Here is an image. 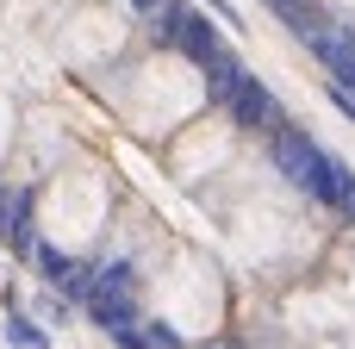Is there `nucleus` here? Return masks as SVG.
Returning <instances> with one entry per match:
<instances>
[{
	"label": "nucleus",
	"mask_w": 355,
	"mask_h": 349,
	"mask_svg": "<svg viewBox=\"0 0 355 349\" xmlns=\"http://www.w3.org/2000/svg\"><path fill=\"white\" fill-rule=\"evenodd\" d=\"M275 162H281V175H287V181H300L312 200H324V206H337V212L349 206V187H355L349 169H343V162H331L306 131L275 125Z\"/></svg>",
	"instance_id": "1"
},
{
	"label": "nucleus",
	"mask_w": 355,
	"mask_h": 349,
	"mask_svg": "<svg viewBox=\"0 0 355 349\" xmlns=\"http://www.w3.org/2000/svg\"><path fill=\"white\" fill-rule=\"evenodd\" d=\"M156 19H162V37H168L181 56H193L200 69L225 50V44H218V31H212V19H206V12H193V6H181V0H168Z\"/></svg>",
	"instance_id": "2"
},
{
	"label": "nucleus",
	"mask_w": 355,
	"mask_h": 349,
	"mask_svg": "<svg viewBox=\"0 0 355 349\" xmlns=\"http://www.w3.org/2000/svg\"><path fill=\"white\" fill-rule=\"evenodd\" d=\"M225 106H231V119H237L243 131H268V125H281V106H275V94H268L256 75H243V81L231 87Z\"/></svg>",
	"instance_id": "3"
},
{
	"label": "nucleus",
	"mask_w": 355,
	"mask_h": 349,
	"mask_svg": "<svg viewBox=\"0 0 355 349\" xmlns=\"http://www.w3.org/2000/svg\"><path fill=\"white\" fill-rule=\"evenodd\" d=\"M312 50H318V56L331 62L337 87H349V81H355V31H331V25H324V31L312 37Z\"/></svg>",
	"instance_id": "4"
},
{
	"label": "nucleus",
	"mask_w": 355,
	"mask_h": 349,
	"mask_svg": "<svg viewBox=\"0 0 355 349\" xmlns=\"http://www.w3.org/2000/svg\"><path fill=\"white\" fill-rule=\"evenodd\" d=\"M0 337H6L12 349H50V331H44V325H37L31 312H19V306L6 312V325H0Z\"/></svg>",
	"instance_id": "5"
},
{
	"label": "nucleus",
	"mask_w": 355,
	"mask_h": 349,
	"mask_svg": "<svg viewBox=\"0 0 355 349\" xmlns=\"http://www.w3.org/2000/svg\"><path fill=\"white\" fill-rule=\"evenodd\" d=\"M62 318H69V300H56V293H50V300L37 306V325H62Z\"/></svg>",
	"instance_id": "6"
},
{
	"label": "nucleus",
	"mask_w": 355,
	"mask_h": 349,
	"mask_svg": "<svg viewBox=\"0 0 355 349\" xmlns=\"http://www.w3.org/2000/svg\"><path fill=\"white\" fill-rule=\"evenodd\" d=\"M6 225H12V187L0 181V237H6Z\"/></svg>",
	"instance_id": "7"
},
{
	"label": "nucleus",
	"mask_w": 355,
	"mask_h": 349,
	"mask_svg": "<svg viewBox=\"0 0 355 349\" xmlns=\"http://www.w3.org/2000/svg\"><path fill=\"white\" fill-rule=\"evenodd\" d=\"M131 6H137V12H162L168 0H131Z\"/></svg>",
	"instance_id": "8"
},
{
	"label": "nucleus",
	"mask_w": 355,
	"mask_h": 349,
	"mask_svg": "<svg viewBox=\"0 0 355 349\" xmlns=\"http://www.w3.org/2000/svg\"><path fill=\"white\" fill-rule=\"evenodd\" d=\"M212 349H243V343H212Z\"/></svg>",
	"instance_id": "9"
}]
</instances>
